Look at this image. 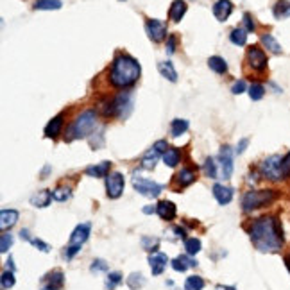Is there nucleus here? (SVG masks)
Segmentation results:
<instances>
[{"instance_id": "1", "label": "nucleus", "mask_w": 290, "mask_h": 290, "mask_svg": "<svg viewBox=\"0 0 290 290\" xmlns=\"http://www.w3.org/2000/svg\"><path fill=\"white\" fill-rule=\"evenodd\" d=\"M249 237L254 247L262 253H278L285 242L281 222L274 215L254 219L249 226Z\"/></svg>"}, {"instance_id": "2", "label": "nucleus", "mask_w": 290, "mask_h": 290, "mask_svg": "<svg viewBox=\"0 0 290 290\" xmlns=\"http://www.w3.org/2000/svg\"><path fill=\"white\" fill-rule=\"evenodd\" d=\"M142 66L129 54H117L110 70V82L115 88H127L140 79Z\"/></svg>"}, {"instance_id": "3", "label": "nucleus", "mask_w": 290, "mask_h": 290, "mask_svg": "<svg viewBox=\"0 0 290 290\" xmlns=\"http://www.w3.org/2000/svg\"><path fill=\"white\" fill-rule=\"evenodd\" d=\"M95 127H97V111L93 110L82 111L77 119L72 122V126L68 127L66 140L72 142V140L86 138V136H90L95 131Z\"/></svg>"}, {"instance_id": "4", "label": "nucleus", "mask_w": 290, "mask_h": 290, "mask_svg": "<svg viewBox=\"0 0 290 290\" xmlns=\"http://www.w3.org/2000/svg\"><path fill=\"white\" fill-rule=\"evenodd\" d=\"M276 197H278V192H274V190H249L242 197V210L245 213H251L254 210L270 205Z\"/></svg>"}, {"instance_id": "5", "label": "nucleus", "mask_w": 290, "mask_h": 290, "mask_svg": "<svg viewBox=\"0 0 290 290\" xmlns=\"http://www.w3.org/2000/svg\"><path fill=\"white\" fill-rule=\"evenodd\" d=\"M263 177L269 181H281L283 179V170H281V158L279 156H269L262 161L260 165Z\"/></svg>"}, {"instance_id": "6", "label": "nucleus", "mask_w": 290, "mask_h": 290, "mask_svg": "<svg viewBox=\"0 0 290 290\" xmlns=\"http://www.w3.org/2000/svg\"><path fill=\"white\" fill-rule=\"evenodd\" d=\"M133 186L138 194H142L143 197H149V199H156L159 194L163 192V186L151 179H143V177H135L133 179Z\"/></svg>"}, {"instance_id": "7", "label": "nucleus", "mask_w": 290, "mask_h": 290, "mask_svg": "<svg viewBox=\"0 0 290 290\" xmlns=\"http://www.w3.org/2000/svg\"><path fill=\"white\" fill-rule=\"evenodd\" d=\"M124 186H126V181L120 172H111L106 176V194L110 199H119L124 192Z\"/></svg>"}, {"instance_id": "8", "label": "nucleus", "mask_w": 290, "mask_h": 290, "mask_svg": "<svg viewBox=\"0 0 290 290\" xmlns=\"http://www.w3.org/2000/svg\"><path fill=\"white\" fill-rule=\"evenodd\" d=\"M267 63H269V59H267L265 52L260 47H249L247 49V65L253 70L263 72L267 68Z\"/></svg>"}, {"instance_id": "9", "label": "nucleus", "mask_w": 290, "mask_h": 290, "mask_svg": "<svg viewBox=\"0 0 290 290\" xmlns=\"http://www.w3.org/2000/svg\"><path fill=\"white\" fill-rule=\"evenodd\" d=\"M145 31H147V36L154 43H161L167 36V24L161 20H156V18H151V20L145 22Z\"/></svg>"}, {"instance_id": "10", "label": "nucleus", "mask_w": 290, "mask_h": 290, "mask_svg": "<svg viewBox=\"0 0 290 290\" xmlns=\"http://www.w3.org/2000/svg\"><path fill=\"white\" fill-rule=\"evenodd\" d=\"M219 165H221V176L224 179H229L233 174V151L229 145H224L219 154Z\"/></svg>"}, {"instance_id": "11", "label": "nucleus", "mask_w": 290, "mask_h": 290, "mask_svg": "<svg viewBox=\"0 0 290 290\" xmlns=\"http://www.w3.org/2000/svg\"><path fill=\"white\" fill-rule=\"evenodd\" d=\"M63 286H65V274L59 269L47 274L41 283V290H61Z\"/></svg>"}, {"instance_id": "12", "label": "nucleus", "mask_w": 290, "mask_h": 290, "mask_svg": "<svg viewBox=\"0 0 290 290\" xmlns=\"http://www.w3.org/2000/svg\"><path fill=\"white\" fill-rule=\"evenodd\" d=\"M212 192H213V197L217 199V203L222 206L229 205L231 203V199H233V188L231 186H226V184L222 183H215L212 188Z\"/></svg>"}, {"instance_id": "13", "label": "nucleus", "mask_w": 290, "mask_h": 290, "mask_svg": "<svg viewBox=\"0 0 290 290\" xmlns=\"http://www.w3.org/2000/svg\"><path fill=\"white\" fill-rule=\"evenodd\" d=\"M196 179H197V168L194 167H183L176 174V177H174V181H176V184L179 188L190 186Z\"/></svg>"}, {"instance_id": "14", "label": "nucleus", "mask_w": 290, "mask_h": 290, "mask_svg": "<svg viewBox=\"0 0 290 290\" xmlns=\"http://www.w3.org/2000/svg\"><path fill=\"white\" fill-rule=\"evenodd\" d=\"M167 263H168V256L165 253H152L151 256H149V267H151L152 270V276L163 274Z\"/></svg>"}, {"instance_id": "15", "label": "nucleus", "mask_w": 290, "mask_h": 290, "mask_svg": "<svg viewBox=\"0 0 290 290\" xmlns=\"http://www.w3.org/2000/svg\"><path fill=\"white\" fill-rule=\"evenodd\" d=\"M90 231H91V226L88 224V222L79 224L77 228L72 231V235H70V245H82L90 238Z\"/></svg>"}, {"instance_id": "16", "label": "nucleus", "mask_w": 290, "mask_h": 290, "mask_svg": "<svg viewBox=\"0 0 290 290\" xmlns=\"http://www.w3.org/2000/svg\"><path fill=\"white\" fill-rule=\"evenodd\" d=\"M156 213H158L163 221H174L177 217V208L172 201H159L156 206Z\"/></svg>"}, {"instance_id": "17", "label": "nucleus", "mask_w": 290, "mask_h": 290, "mask_svg": "<svg viewBox=\"0 0 290 290\" xmlns=\"http://www.w3.org/2000/svg\"><path fill=\"white\" fill-rule=\"evenodd\" d=\"M231 13H233V4L229 0H217L213 6V15L219 22H226Z\"/></svg>"}, {"instance_id": "18", "label": "nucleus", "mask_w": 290, "mask_h": 290, "mask_svg": "<svg viewBox=\"0 0 290 290\" xmlns=\"http://www.w3.org/2000/svg\"><path fill=\"white\" fill-rule=\"evenodd\" d=\"M115 103V115H119V117H127V115L131 113V108H133V103H131V97L126 93L119 95V97L113 101Z\"/></svg>"}, {"instance_id": "19", "label": "nucleus", "mask_w": 290, "mask_h": 290, "mask_svg": "<svg viewBox=\"0 0 290 290\" xmlns=\"http://www.w3.org/2000/svg\"><path fill=\"white\" fill-rule=\"evenodd\" d=\"M18 217H20V213L17 210H2L0 212V229H2V233L9 231L13 226L17 224Z\"/></svg>"}, {"instance_id": "20", "label": "nucleus", "mask_w": 290, "mask_h": 290, "mask_svg": "<svg viewBox=\"0 0 290 290\" xmlns=\"http://www.w3.org/2000/svg\"><path fill=\"white\" fill-rule=\"evenodd\" d=\"M190 267H197V262L190 258V254H188V256L186 254H179V256H176L172 260V269L177 270V272H184V270H188Z\"/></svg>"}, {"instance_id": "21", "label": "nucleus", "mask_w": 290, "mask_h": 290, "mask_svg": "<svg viewBox=\"0 0 290 290\" xmlns=\"http://www.w3.org/2000/svg\"><path fill=\"white\" fill-rule=\"evenodd\" d=\"M188 6L184 0H174L168 9V17H170L172 22H181V18L184 17V13H186Z\"/></svg>"}, {"instance_id": "22", "label": "nucleus", "mask_w": 290, "mask_h": 290, "mask_svg": "<svg viewBox=\"0 0 290 290\" xmlns=\"http://www.w3.org/2000/svg\"><path fill=\"white\" fill-rule=\"evenodd\" d=\"M61 131H63V115H57V117H54V119L47 124L45 136H47V138L54 140V138L59 136V133H61Z\"/></svg>"}, {"instance_id": "23", "label": "nucleus", "mask_w": 290, "mask_h": 290, "mask_svg": "<svg viewBox=\"0 0 290 290\" xmlns=\"http://www.w3.org/2000/svg\"><path fill=\"white\" fill-rule=\"evenodd\" d=\"M159 156H163V154H161V152H159L158 149L152 145V149H149V151L142 156V167L147 168V170H152V168L156 167V163H158Z\"/></svg>"}, {"instance_id": "24", "label": "nucleus", "mask_w": 290, "mask_h": 290, "mask_svg": "<svg viewBox=\"0 0 290 290\" xmlns=\"http://www.w3.org/2000/svg\"><path fill=\"white\" fill-rule=\"evenodd\" d=\"M52 192H49V190H41V192L34 194L33 197H31V205L36 206V208H45V206H49L50 203H52Z\"/></svg>"}, {"instance_id": "25", "label": "nucleus", "mask_w": 290, "mask_h": 290, "mask_svg": "<svg viewBox=\"0 0 290 290\" xmlns=\"http://www.w3.org/2000/svg\"><path fill=\"white\" fill-rule=\"evenodd\" d=\"M111 163L110 161H103L101 165H91V167L86 168V174L90 177H106L110 174Z\"/></svg>"}, {"instance_id": "26", "label": "nucleus", "mask_w": 290, "mask_h": 290, "mask_svg": "<svg viewBox=\"0 0 290 290\" xmlns=\"http://www.w3.org/2000/svg\"><path fill=\"white\" fill-rule=\"evenodd\" d=\"M161 159H163V163L167 165V167L174 168V167H177V165H179L181 152L177 151V149H174V147H168V151L165 152L163 156H161Z\"/></svg>"}, {"instance_id": "27", "label": "nucleus", "mask_w": 290, "mask_h": 290, "mask_svg": "<svg viewBox=\"0 0 290 290\" xmlns=\"http://www.w3.org/2000/svg\"><path fill=\"white\" fill-rule=\"evenodd\" d=\"M272 13L278 20H281V18H288L290 17V2L288 0H278L276 6L272 8Z\"/></svg>"}, {"instance_id": "28", "label": "nucleus", "mask_w": 290, "mask_h": 290, "mask_svg": "<svg viewBox=\"0 0 290 290\" xmlns=\"http://www.w3.org/2000/svg\"><path fill=\"white\" fill-rule=\"evenodd\" d=\"M247 31H245L244 27H237V29H233L231 31V34H229V40H231V43L233 45H238V47H242V45H245L247 43Z\"/></svg>"}, {"instance_id": "29", "label": "nucleus", "mask_w": 290, "mask_h": 290, "mask_svg": "<svg viewBox=\"0 0 290 290\" xmlns=\"http://www.w3.org/2000/svg\"><path fill=\"white\" fill-rule=\"evenodd\" d=\"M158 68H159V74L163 75L165 79H168V81H172V82L177 81V74H176V70H174V65H172V61L159 63Z\"/></svg>"}, {"instance_id": "30", "label": "nucleus", "mask_w": 290, "mask_h": 290, "mask_svg": "<svg viewBox=\"0 0 290 290\" xmlns=\"http://www.w3.org/2000/svg\"><path fill=\"white\" fill-rule=\"evenodd\" d=\"M208 66L213 70V72H217V74H226V70H228V63H226L221 56H212V57H210Z\"/></svg>"}, {"instance_id": "31", "label": "nucleus", "mask_w": 290, "mask_h": 290, "mask_svg": "<svg viewBox=\"0 0 290 290\" xmlns=\"http://www.w3.org/2000/svg\"><path fill=\"white\" fill-rule=\"evenodd\" d=\"M188 131V122L183 119H174L170 124V135L174 136V138H177V136H181L183 133Z\"/></svg>"}, {"instance_id": "32", "label": "nucleus", "mask_w": 290, "mask_h": 290, "mask_svg": "<svg viewBox=\"0 0 290 290\" xmlns=\"http://www.w3.org/2000/svg\"><path fill=\"white\" fill-rule=\"evenodd\" d=\"M61 6V0H36L34 2V9H41V11H52V9H59Z\"/></svg>"}, {"instance_id": "33", "label": "nucleus", "mask_w": 290, "mask_h": 290, "mask_svg": "<svg viewBox=\"0 0 290 290\" xmlns=\"http://www.w3.org/2000/svg\"><path fill=\"white\" fill-rule=\"evenodd\" d=\"M262 43H263V47H265L267 50H270L272 54H281V45H279L278 41H276V38L270 36V34H263Z\"/></svg>"}, {"instance_id": "34", "label": "nucleus", "mask_w": 290, "mask_h": 290, "mask_svg": "<svg viewBox=\"0 0 290 290\" xmlns=\"http://www.w3.org/2000/svg\"><path fill=\"white\" fill-rule=\"evenodd\" d=\"M184 251L190 256H196L201 251V240L199 238H184Z\"/></svg>"}, {"instance_id": "35", "label": "nucleus", "mask_w": 290, "mask_h": 290, "mask_svg": "<svg viewBox=\"0 0 290 290\" xmlns=\"http://www.w3.org/2000/svg\"><path fill=\"white\" fill-rule=\"evenodd\" d=\"M205 288V279L201 276H190L184 281V290H203Z\"/></svg>"}, {"instance_id": "36", "label": "nucleus", "mask_w": 290, "mask_h": 290, "mask_svg": "<svg viewBox=\"0 0 290 290\" xmlns=\"http://www.w3.org/2000/svg\"><path fill=\"white\" fill-rule=\"evenodd\" d=\"M15 283H17V279H15V274H13V270H4L2 272V276H0V285H2V290H9L15 286Z\"/></svg>"}, {"instance_id": "37", "label": "nucleus", "mask_w": 290, "mask_h": 290, "mask_svg": "<svg viewBox=\"0 0 290 290\" xmlns=\"http://www.w3.org/2000/svg\"><path fill=\"white\" fill-rule=\"evenodd\" d=\"M247 91H249V97L253 99V101H262L263 95H265V88H263V84H260V82H253V84L247 88Z\"/></svg>"}, {"instance_id": "38", "label": "nucleus", "mask_w": 290, "mask_h": 290, "mask_svg": "<svg viewBox=\"0 0 290 290\" xmlns=\"http://www.w3.org/2000/svg\"><path fill=\"white\" fill-rule=\"evenodd\" d=\"M70 196H72V190L68 186H57L52 192L54 201H57V203H65L66 199H70Z\"/></svg>"}, {"instance_id": "39", "label": "nucleus", "mask_w": 290, "mask_h": 290, "mask_svg": "<svg viewBox=\"0 0 290 290\" xmlns=\"http://www.w3.org/2000/svg\"><path fill=\"white\" fill-rule=\"evenodd\" d=\"M127 285H129V288L138 290V288H142V286L145 285V278H143L140 272H133L131 276L127 278Z\"/></svg>"}, {"instance_id": "40", "label": "nucleus", "mask_w": 290, "mask_h": 290, "mask_svg": "<svg viewBox=\"0 0 290 290\" xmlns=\"http://www.w3.org/2000/svg\"><path fill=\"white\" fill-rule=\"evenodd\" d=\"M142 245H143V249L147 251V253H156L159 247V240L158 238H151V237H143L142 238Z\"/></svg>"}, {"instance_id": "41", "label": "nucleus", "mask_w": 290, "mask_h": 290, "mask_svg": "<svg viewBox=\"0 0 290 290\" xmlns=\"http://www.w3.org/2000/svg\"><path fill=\"white\" fill-rule=\"evenodd\" d=\"M122 283V274L120 272H110L108 274V279H106V286L108 290H113L117 285Z\"/></svg>"}, {"instance_id": "42", "label": "nucleus", "mask_w": 290, "mask_h": 290, "mask_svg": "<svg viewBox=\"0 0 290 290\" xmlns=\"http://www.w3.org/2000/svg\"><path fill=\"white\" fill-rule=\"evenodd\" d=\"M205 174L208 177H217L219 174H217V161L215 158H208L205 161Z\"/></svg>"}, {"instance_id": "43", "label": "nucleus", "mask_w": 290, "mask_h": 290, "mask_svg": "<svg viewBox=\"0 0 290 290\" xmlns=\"http://www.w3.org/2000/svg\"><path fill=\"white\" fill-rule=\"evenodd\" d=\"M11 245H13V235L4 231L2 238H0V251H2V253H8V251L11 249Z\"/></svg>"}, {"instance_id": "44", "label": "nucleus", "mask_w": 290, "mask_h": 290, "mask_svg": "<svg viewBox=\"0 0 290 290\" xmlns=\"http://www.w3.org/2000/svg\"><path fill=\"white\" fill-rule=\"evenodd\" d=\"M281 170L283 177H290V151L285 154V158H281Z\"/></svg>"}, {"instance_id": "45", "label": "nucleus", "mask_w": 290, "mask_h": 290, "mask_svg": "<svg viewBox=\"0 0 290 290\" xmlns=\"http://www.w3.org/2000/svg\"><path fill=\"white\" fill-rule=\"evenodd\" d=\"M90 270H91V272H101V270H108V263L104 262V260H101V258H99V260H95V262L90 265Z\"/></svg>"}, {"instance_id": "46", "label": "nucleus", "mask_w": 290, "mask_h": 290, "mask_svg": "<svg viewBox=\"0 0 290 290\" xmlns=\"http://www.w3.org/2000/svg\"><path fill=\"white\" fill-rule=\"evenodd\" d=\"M244 25H245V31L247 33H254V29H256V25H254V22H253V17H251L249 13H245L244 15Z\"/></svg>"}, {"instance_id": "47", "label": "nucleus", "mask_w": 290, "mask_h": 290, "mask_svg": "<svg viewBox=\"0 0 290 290\" xmlns=\"http://www.w3.org/2000/svg\"><path fill=\"white\" fill-rule=\"evenodd\" d=\"M31 244H33L36 249L43 251V253H49V251H50L49 244H47V242H43V240H40V238H31Z\"/></svg>"}, {"instance_id": "48", "label": "nucleus", "mask_w": 290, "mask_h": 290, "mask_svg": "<svg viewBox=\"0 0 290 290\" xmlns=\"http://www.w3.org/2000/svg\"><path fill=\"white\" fill-rule=\"evenodd\" d=\"M81 247H82V245H68V247H66V251H65L66 260H72V258H74L75 254L81 251Z\"/></svg>"}, {"instance_id": "49", "label": "nucleus", "mask_w": 290, "mask_h": 290, "mask_svg": "<svg viewBox=\"0 0 290 290\" xmlns=\"http://www.w3.org/2000/svg\"><path fill=\"white\" fill-rule=\"evenodd\" d=\"M247 90V86H245V82L244 81H237L233 84V88H231V91H233L235 95H240V93H244V91Z\"/></svg>"}, {"instance_id": "50", "label": "nucleus", "mask_w": 290, "mask_h": 290, "mask_svg": "<svg viewBox=\"0 0 290 290\" xmlns=\"http://www.w3.org/2000/svg\"><path fill=\"white\" fill-rule=\"evenodd\" d=\"M176 50V36L172 34V36H168V41H167V52L172 54Z\"/></svg>"}, {"instance_id": "51", "label": "nucleus", "mask_w": 290, "mask_h": 290, "mask_svg": "<svg viewBox=\"0 0 290 290\" xmlns=\"http://www.w3.org/2000/svg\"><path fill=\"white\" fill-rule=\"evenodd\" d=\"M247 143H249V140L247 138H244V140H240V143H238V147H237V152L238 154H242V152L247 149Z\"/></svg>"}, {"instance_id": "52", "label": "nucleus", "mask_w": 290, "mask_h": 290, "mask_svg": "<svg viewBox=\"0 0 290 290\" xmlns=\"http://www.w3.org/2000/svg\"><path fill=\"white\" fill-rule=\"evenodd\" d=\"M174 231H176V235L177 237H183V238H186V231H184L181 226H177V228H174Z\"/></svg>"}, {"instance_id": "53", "label": "nucleus", "mask_w": 290, "mask_h": 290, "mask_svg": "<svg viewBox=\"0 0 290 290\" xmlns=\"http://www.w3.org/2000/svg\"><path fill=\"white\" fill-rule=\"evenodd\" d=\"M20 237H22V240H29V242H31V235H29V229H22V231H20Z\"/></svg>"}, {"instance_id": "54", "label": "nucleus", "mask_w": 290, "mask_h": 290, "mask_svg": "<svg viewBox=\"0 0 290 290\" xmlns=\"http://www.w3.org/2000/svg\"><path fill=\"white\" fill-rule=\"evenodd\" d=\"M154 212H156L154 206H145V208H143V213H145V215H151V213H154Z\"/></svg>"}, {"instance_id": "55", "label": "nucleus", "mask_w": 290, "mask_h": 290, "mask_svg": "<svg viewBox=\"0 0 290 290\" xmlns=\"http://www.w3.org/2000/svg\"><path fill=\"white\" fill-rule=\"evenodd\" d=\"M217 290H237V288H235V286H228V285H219Z\"/></svg>"}, {"instance_id": "56", "label": "nucleus", "mask_w": 290, "mask_h": 290, "mask_svg": "<svg viewBox=\"0 0 290 290\" xmlns=\"http://www.w3.org/2000/svg\"><path fill=\"white\" fill-rule=\"evenodd\" d=\"M285 265H286V269H288V272H290V253L285 256Z\"/></svg>"}]
</instances>
